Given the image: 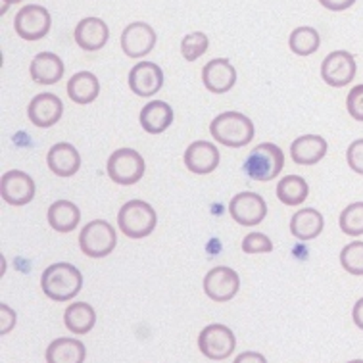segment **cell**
Wrapping results in <instances>:
<instances>
[{
	"label": "cell",
	"instance_id": "obj_30",
	"mask_svg": "<svg viewBox=\"0 0 363 363\" xmlns=\"http://www.w3.org/2000/svg\"><path fill=\"white\" fill-rule=\"evenodd\" d=\"M338 223H340L344 235H350V237L363 235V202H354V204L346 206L340 213Z\"/></svg>",
	"mask_w": 363,
	"mask_h": 363
},
{
	"label": "cell",
	"instance_id": "obj_38",
	"mask_svg": "<svg viewBox=\"0 0 363 363\" xmlns=\"http://www.w3.org/2000/svg\"><path fill=\"white\" fill-rule=\"evenodd\" d=\"M352 317H354V323L363 330V298H359L354 306V310H352Z\"/></svg>",
	"mask_w": 363,
	"mask_h": 363
},
{
	"label": "cell",
	"instance_id": "obj_20",
	"mask_svg": "<svg viewBox=\"0 0 363 363\" xmlns=\"http://www.w3.org/2000/svg\"><path fill=\"white\" fill-rule=\"evenodd\" d=\"M329 145L319 135H304L298 137L291 145V156L298 165H315L327 156Z\"/></svg>",
	"mask_w": 363,
	"mask_h": 363
},
{
	"label": "cell",
	"instance_id": "obj_33",
	"mask_svg": "<svg viewBox=\"0 0 363 363\" xmlns=\"http://www.w3.org/2000/svg\"><path fill=\"white\" fill-rule=\"evenodd\" d=\"M242 250L246 254H265V252L273 250V242L264 233H250L242 240Z\"/></svg>",
	"mask_w": 363,
	"mask_h": 363
},
{
	"label": "cell",
	"instance_id": "obj_17",
	"mask_svg": "<svg viewBox=\"0 0 363 363\" xmlns=\"http://www.w3.org/2000/svg\"><path fill=\"white\" fill-rule=\"evenodd\" d=\"M185 165L196 175H208L219 165L218 146L208 140H196L185 150Z\"/></svg>",
	"mask_w": 363,
	"mask_h": 363
},
{
	"label": "cell",
	"instance_id": "obj_35",
	"mask_svg": "<svg viewBox=\"0 0 363 363\" xmlns=\"http://www.w3.org/2000/svg\"><path fill=\"white\" fill-rule=\"evenodd\" d=\"M346 160H348V165H350L352 172L363 175V139L354 140L348 150H346Z\"/></svg>",
	"mask_w": 363,
	"mask_h": 363
},
{
	"label": "cell",
	"instance_id": "obj_29",
	"mask_svg": "<svg viewBox=\"0 0 363 363\" xmlns=\"http://www.w3.org/2000/svg\"><path fill=\"white\" fill-rule=\"evenodd\" d=\"M289 45H291L292 52L298 54V56H310V54H315L319 50L321 37L313 27H296L291 33Z\"/></svg>",
	"mask_w": 363,
	"mask_h": 363
},
{
	"label": "cell",
	"instance_id": "obj_2",
	"mask_svg": "<svg viewBox=\"0 0 363 363\" xmlns=\"http://www.w3.org/2000/svg\"><path fill=\"white\" fill-rule=\"evenodd\" d=\"M210 133L213 140H218L229 148H242L254 139V123L245 113L223 112L211 121Z\"/></svg>",
	"mask_w": 363,
	"mask_h": 363
},
{
	"label": "cell",
	"instance_id": "obj_11",
	"mask_svg": "<svg viewBox=\"0 0 363 363\" xmlns=\"http://www.w3.org/2000/svg\"><path fill=\"white\" fill-rule=\"evenodd\" d=\"M231 218L242 227L259 225L267 216V202L256 192H238L229 204Z\"/></svg>",
	"mask_w": 363,
	"mask_h": 363
},
{
	"label": "cell",
	"instance_id": "obj_21",
	"mask_svg": "<svg viewBox=\"0 0 363 363\" xmlns=\"http://www.w3.org/2000/svg\"><path fill=\"white\" fill-rule=\"evenodd\" d=\"M31 77L39 85H54L64 77V62L54 52L37 54L31 62Z\"/></svg>",
	"mask_w": 363,
	"mask_h": 363
},
{
	"label": "cell",
	"instance_id": "obj_24",
	"mask_svg": "<svg viewBox=\"0 0 363 363\" xmlns=\"http://www.w3.org/2000/svg\"><path fill=\"white\" fill-rule=\"evenodd\" d=\"M100 94V83L91 72H79L67 81V96L75 104H91Z\"/></svg>",
	"mask_w": 363,
	"mask_h": 363
},
{
	"label": "cell",
	"instance_id": "obj_6",
	"mask_svg": "<svg viewBox=\"0 0 363 363\" xmlns=\"http://www.w3.org/2000/svg\"><path fill=\"white\" fill-rule=\"evenodd\" d=\"M146 172L145 158L133 148H119L108 160V175L116 185H137Z\"/></svg>",
	"mask_w": 363,
	"mask_h": 363
},
{
	"label": "cell",
	"instance_id": "obj_7",
	"mask_svg": "<svg viewBox=\"0 0 363 363\" xmlns=\"http://www.w3.org/2000/svg\"><path fill=\"white\" fill-rule=\"evenodd\" d=\"M235 346H237L235 333L225 325H208L206 329H202L199 337L200 352L213 362H223L229 356H233Z\"/></svg>",
	"mask_w": 363,
	"mask_h": 363
},
{
	"label": "cell",
	"instance_id": "obj_19",
	"mask_svg": "<svg viewBox=\"0 0 363 363\" xmlns=\"http://www.w3.org/2000/svg\"><path fill=\"white\" fill-rule=\"evenodd\" d=\"M47 164L50 172L58 177H72L79 172L81 156L75 150V146L69 143H58L48 150Z\"/></svg>",
	"mask_w": 363,
	"mask_h": 363
},
{
	"label": "cell",
	"instance_id": "obj_8",
	"mask_svg": "<svg viewBox=\"0 0 363 363\" xmlns=\"http://www.w3.org/2000/svg\"><path fill=\"white\" fill-rule=\"evenodd\" d=\"M52 26V18L47 8L37 6V4H27L16 13L13 27L16 33L23 40H39L47 37Z\"/></svg>",
	"mask_w": 363,
	"mask_h": 363
},
{
	"label": "cell",
	"instance_id": "obj_1",
	"mask_svg": "<svg viewBox=\"0 0 363 363\" xmlns=\"http://www.w3.org/2000/svg\"><path fill=\"white\" fill-rule=\"evenodd\" d=\"M40 289L54 302H67L83 289V275L72 264H52L40 275Z\"/></svg>",
	"mask_w": 363,
	"mask_h": 363
},
{
	"label": "cell",
	"instance_id": "obj_37",
	"mask_svg": "<svg viewBox=\"0 0 363 363\" xmlns=\"http://www.w3.org/2000/svg\"><path fill=\"white\" fill-rule=\"evenodd\" d=\"M356 0H319V4L330 12H342V10H348L350 6H354Z\"/></svg>",
	"mask_w": 363,
	"mask_h": 363
},
{
	"label": "cell",
	"instance_id": "obj_32",
	"mask_svg": "<svg viewBox=\"0 0 363 363\" xmlns=\"http://www.w3.org/2000/svg\"><path fill=\"white\" fill-rule=\"evenodd\" d=\"M208 47H210V40H208L206 33L194 31L181 40V54L186 62H196L202 54H206Z\"/></svg>",
	"mask_w": 363,
	"mask_h": 363
},
{
	"label": "cell",
	"instance_id": "obj_12",
	"mask_svg": "<svg viewBox=\"0 0 363 363\" xmlns=\"http://www.w3.org/2000/svg\"><path fill=\"white\" fill-rule=\"evenodd\" d=\"M156 47V31L145 21H135L121 33V48L129 58H143Z\"/></svg>",
	"mask_w": 363,
	"mask_h": 363
},
{
	"label": "cell",
	"instance_id": "obj_22",
	"mask_svg": "<svg viewBox=\"0 0 363 363\" xmlns=\"http://www.w3.org/2000/svg\"><path fill=\"white\" fill-rule=\"evenodd\" d=\"M173 123L172 106L164 100H152L140 112V125L150 135H160Z\"/></svg>",
	"mask_w": 363,
	"mask_h": 363
},
{
	"label": "cell",
	"instance_id": "obj_3",
	"mask_svg": "<svg viewBox=\"0 0 363 363\" xmlns=\"http://www.w3.org/2000/svg\"><path fill=\"white\" fill-rule=\"evenodd\" d=\"M156 211L145 200H131L121 206L118 213L119 231L129 238H145L156 229Z\"/></svg>",
	"mask_w": 363,
	"mask_h": 363
},
{
	"label": "cell",
	"instance_id": "obj_13",
	"mask_svg": "<svg viewBox=\"0 0 363 363\" xmlns=\"http://www.w3.org/2000/svg\"><path fill=\"white\" fill-rule=\"evenodd\" d=\"M0 194L6 204L26 206L35 199V181L18 169L6 172L0 181Z\"/></svg>",
	"mask_w": 363,
	"mask_h": 363
},
{
	"label": "cell",
	"instance_id": "obj_23",
	"mask_svg": "<svg viewBox=\"0 0 363 363\" xmlns=\"http://www.w3.org/2000/svg\"><path fill=\"white\" fill-rule=\"evenodd\" d=\"M325 227L323 216L313 208L298 210L291 219V233L298 240H311L321 235Z\"/></svg>",
	"mask_w": 363,
	"mask_h": 363
},
{
	"label": "cell",
	"instance_id": "obj_27",
	"mask_svg": "<svg viewBox=\"0 0 363 363\" xmlns=\"http://www.w3.org/2000/svg\"><path fill=\"white\" fill-rule=\"evenodd\" d=\"M64 323L73 335H86L96 325V311L85 302H75L64 313Z\"/></svg>",
	"mask_w": 363,
	"mask_h": 363
},
{
	"label": "cell",
	"instance_id": "obj_18",
	"mask_svg": "<svg viewBox=\"0 0 363 363\" xmlns=\"http://www.w3.org/2000/svg\"><path fill=\"white\" fill-rule=\"evenodd\" d=\"M75 43L86 52H94L106 47L110 39V29L100 18H85L75 27Z\"/></svg>",
	"mask_w": 363,
	"mask_h": 363
},
{
	"label": "cell",
	"instance_id": "obj_34",
	"mask_svg": "<svg viewBox=\"0 0 363 363\" xmlns=\"http://www.w3.org/2000/svg\"><path fill=\"white\" fill-rule=\"evenodd\" d=\"M346 108H348V113H350L352 118L363 123V85L354 86L350 93H348Z\"/></svg>",
	"mask_w": 363,
	"mask_h": 363
},
{
	"label": "cell",
	"instance_id": "obj_36",
	"mask_svg": "<svg viewBox=\"0 0 363 363\" xmlns=\"http://www.w3.org/2000/svg\"><path fill=\"white\" fill-rule=\"evenodd\" d=\"M0 335L4 337L8 335L10 330L13 329V325H16V311L6 304H0Z\"/></svg>",
	"mask_w": 363,
	"mask_h": 363
},
{
	"label": "cell",
	"instance_id": "obj_10",
	"mask_svg": "<svg viewBox=\"0 0 363 363\" xmlns=\"http://www.w3.org/2000/svg\"><path fill=\"white\" fill-rule=\"evenodd\" d=\"M238 289H240V277L231 267L218 265L206 273L204 292L213 302H229L237 296Z\"/></svg>",
	"mask_w": 363,
	"mask_h": 363
},
{
	"label": "cell",
	"instance_id": "obj_40",
	"mask_svg": "<svg viewBox=\"0 0 363 363\" xmlns=\"http://www.w3.org/2000/svg\"><path fill=\"white\" fill-rule=\"evenodd\" d=\"M16 2H21V0H2V13L6 12L10 4H16Z\"/></svg>",
	"mask_w": 363,
	"mask_h": 363
},
{
	"label": "cell",
	"instance_id": "obj_26",
	"mask_svg": "<svg viewBox=\"0 0 363 363\" xmlns=\"http://www.w3.org/2000/svg\"><path fill=\"white\" fill-rule=\"evenodd\" d=\"M81 221V211L73 202L58 200L48 208V223L56 233H72Z\"/></svg>",
	"mask_w": 363,
	"mask_h": 363
},
{
	"label": "cell",
	"instance_id": "obj_39",
	"mask_svg": "<svg viewBox=\"0 0 363 363\" xmlns=\"http://www.w3.org/2000/svg\"><path fill=\"white\" fill-rule=\"evenodd\" d=\"M237 363H242V362H259L264 363L265 357L259 356V354H252V352H246V354H242V356H238L237 359H235Z\"/></svg>",
	"mask_w": 363,
	"mask_h": 363
},
{
	"label": "cell",
	"instance_id": "obj_15",
	"mask_svg": "<svg viewBox=\"0 0 363 363\" xmlns=\"http://www.w3.org/2000/svg\"><path fill=\"white\" fill-rule=\"evenodd\" d=\"M202 83L213 94H225L237 83V69L227 58L208 62L202 69Z\"/></svg>",
	"mask_w": 363,
	"mask_h": 363
},
{
	"label": "cell",
	"instance_id": "obj_25",
	"mask_svg": "<svg viewBox=\"0 0 363 363\" xmlns=\"http://www.w3.org/2000/svg\"><path fill=\"white\" fill-rule=\"evenodd\" d=\"M86 359V348L75 338H56L47 348L48 363H83Z\"/></svg>",
	"mask_w": 363,
	"mask_h": 363
},
{
	"label": "cell",
	"instance_id": "obj_28",
	"mask_svg": "<svg viewBox=\"0 0 363 363\" xmlns=\"http://www.w3.org/2000/svg\"><path fill=\"white\" fill-rule=\"evenodd\" d=\"M308 194H310V186L300 175H286L279 181L277 199L286 206L302 204L308 199Z\"/></svg>",
	"mask_w": 363,
	"mask_h": 363
},
{
	"label": "cell",
	"instance_id": "obj_9",
	"mask_svg": "<svg viewBox=\"0 0 363 363\" xmlns=\"http://www.w3.org/2000/svg\"><path fill=\"white\" fill-rule=\"evenodd\" d=\"M357 64L354 56L346 50H335L327 54V58L321 64V77L329 86L340 89L350 85L356 77Z\"/></svg>",
	"mask_w": 363,
	"mask_h": 363
},
{
	"label": "cell",
	"instance_id": "obj_16",
	"mask_svg": "<svg viewBox=\"0 0 363 363\" xmlns=\"http://www.w3.org/2000/svg\"><path fill=\"white\" fill-rule=\"evenodd\" d=\"M62 113H64V104L52 93L37 94L27 108V116L31 119V123L43 127V129L56 125L62 118Z\"/></svg>",
	"mask_w": 363,
	"mask_h": 363
},
{
	"label": "cell",
	"instance_id": "obj_5",
	"mask_svg": "<svg viewBox=\"0 0 363 363\" xmlns=\"http://www.w3.org/2000/svg\"><path fill=\"white\" fill-rule=\"evenodd\" d=\"M116 245H118V235L112 225L104 219H94L91 223H86L79 233L81 252L89 258H106L112 254Z\"/></svg>",
	"mask_w": 363,
	"mask_h": 363
},
{
	"label": "cell",
	"instance_id": "obj_14",
	"mask_svg": "<svg viewBox=\"0 0 363 363\" xmlns=\"http://www.w3.org/2000/svg\"><path fill=\"white\" fill-rule=\"evenodd\" d=\"M164 86V72L154 62L135 64L129 72V89L137 96H154Z\"/></svg>",
	"mask_w": 363,
	"mask_h": 363
},
{
	"label": "cell",
	"instance_id": "obj_31",
	"mask_svg": "<svg viewBox=\"0 0 363 363\" xmlns=\"http://www.w3.org/2000/svg\"><path fill=\"white\" fill-rule=\"evenodd\" d=\"M340 264L350 275L363 277V242L356 240L344 246L340 252Z\"/></svg>",
	"mask_w": 363,
	"mask_h": 363
},
{
	"label": "cell",
	"instance_id": "obj_4",
	"mask_svg": "<svg viewBox=\"0 0 363 363\" xmlns=\"http://www.w3.org/2000/svg\"><path fill=\"white\" fill-rule=\"evenodd\" d=\"M284 167V154L273 143L258 145L245 162L246 175L254 181H273Z\"/></svg>",
	"mask_w": 363,
	"mask_h": 363
}]
</instances>
